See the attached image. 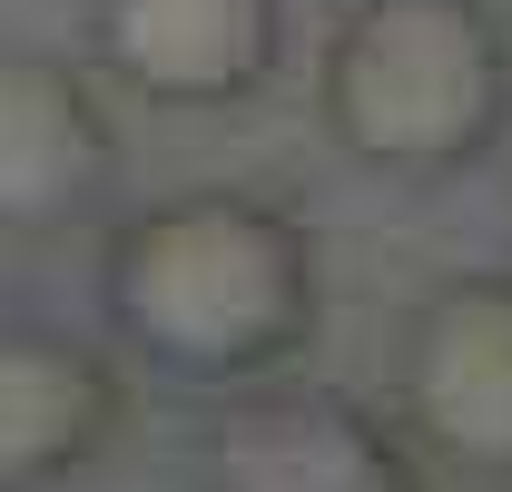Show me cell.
<instances>
[{
	"label": "cell",
	"instance_id": "1",
	"mask_svg": "<svg viewBox=\"0 0 512 492\" xmlns=\"http://www.w3.org/2000/svg\"><path fill=\"white\" fill-rule=\"evenodd\" d=\"M99 286L128 355L178 384H247L316 335L306 227L237 187H188L128 217L99 256Z\"/></svg>",
	"mask_w": 512,
	"mask_h": 492
},
{
	"label": "cell",
	"instance_id": "2",
	"mask_svg": "<svg viewBox=\"0 0 512 492\" xmlns=\"http://www.w3.org/2000/svg\"><path fill=\"white\" fill-rule=\"evenodd\" d=\"M512 119L493 0H355L325 40V128L394 178L473 168Z\"/></svg>",
	"mask_w": 512,
	"mask_h": 492
},
{
	"label": "cell",
	"instance_id": "3",
	"mask_svg": "<svg viewBox=\"0 0 512 492\" xmlns=\"http://www.w3.org/2000/svg\"><path fill=\"white\" fill-rule=\"evenodd\" d=\"M404 404L444 463L512 483V276H463L424 296L404 335Z\"/></svg>",
	"mask_w": 512,
	"mask_h": 492
},
{
	"label": "cell",
	"instance_id": "4",
	"mask_svg": "<svg viewBox=\"0 0 512 492\" xmlns=\"http://www.w3.org/2000/svg\"><path fill=\"white\" fill-rule=\"evenodd\" d=\"M207 492H424L404 443L316 384H256L207 433Z\"/></svg>",
	"mask_w": 512,
	"mask_h": 492
},
{
	"label": "cell",
	"instance_id": "5",
	"mask_svg": "<svg viewBox=\"0 0 512 492\" xmlns=\"http://www.w3.org/2000/svg\"><path fill=\"white\" fill-rule=\"evenodd\" d=\"M119 178L109 109L89 79L40 50H0V237H50L79 227Z\"/></svg>",
	"mask_w": 512,
	"mask_h": 492
},
{
	"label": "cell",
	"instance_id": "6",
	"mask_svg": "<svg viewBox=\"0 0 512 492\" xmlns=\"http://www.w3.org/2000/svg\"><path fill=\"white\" fill-rule=\"evenodd\" d=\"M99 50L158 109H227L286 50L276 0H99Z\"/></svg>",
	"mask_w": 512,
	"mask_h": 492
},
{
	"label": "cell",
	"instance_id": "7",
	"mask_svg": "<svg viewBox=\"0 0 512 492\" xmlns=\"http://www.w3.org/2000/svg\"><path fill=\"white\" fill-rule=\"evenodd\" d=\"M119 424H128V384L109 374V355L0 325V492L69 483L79 463L109 453Z\"/></svg>",
	"mask_w": 512,
	"mask_h": 492
}]
</instances>
